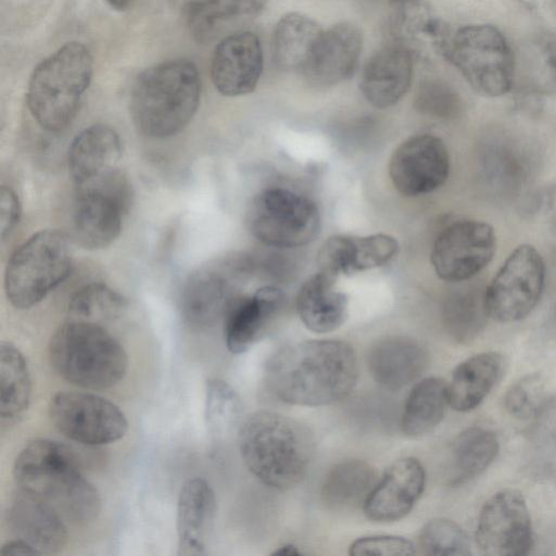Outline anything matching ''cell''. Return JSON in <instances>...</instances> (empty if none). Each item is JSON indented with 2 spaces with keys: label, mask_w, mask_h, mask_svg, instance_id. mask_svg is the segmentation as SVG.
<instances>
[{
  "label": "cell",
  "mask_w": 556,
  "mask_h": 556,
  "mask_svg": "<svg viewBox=\"0 0 556 556\" xmlns=\"http://www.w3.org/2000/svg\"><path fill=\"white\" fill-rule=\"evenodd\" d=\"M480 551L489 556H525L533 546L527 502L517 490L504 489L483 504L476 529Z\"/></svg>",
  "instance_id": "obj_14"
},
{
  "label": "cell",
  "mask_w": 556,
  "mask_h": 556,
  "mask_svg": "<svg viewBox=\"0 0 556 556\" xmlns=\"http://www.w3.org/2000/svg\"><path fill=\"white\" fill-rule=\"evenodd\" d=\"M130 199V186L122 172L75 186L72 224L77 242L90 250L110 245L122 230Z\"/></svg>",
  "instance_id": "obj_10"
},
{
  "label": "cell",
  "mask_w": 556,
  "mask_h": 556,
  "mask_svg": "<svg viewBox=\"0 0 556 556\" xmlns=\"http://www.w3.org/2000/svg\"><path fill=\"white\" fill-rule=\"evenodd\" d=\"M336 281L337 278L318 270L299 290L298 314L304 326L315 333L334 331L348 317L349 298L337 289Z\"/></svg>",
  "instance_id": "obj_28"
},
{
  "label": "cell",
  "mask_w": 556,
  "mask_h": 556,
  "mask_svg": "<svg viewBox=\"0 0 556 556\" xmlns=\"http://www.w3.org/2000/svg\"><path fill=\"white\" fill-rule=\"evenodd\" d=\"M448 404L447 383L439 377H427L410 390L402 415V430L410 438L433 431L444 418Z\"/></svg>",
  "instance_id": "obj_34"
},
{
  "label": "cell",
  "mask_w": 556,
  "mask_h": 556,
  "mask_svg": "<svg viewBox=\"0 0 556 556\" xmlns=\"http://www.w3.org/2000/svg\"><path fill=\"white\" fill-rule=\"evenodd\" d=\"M266 2L267 0H200L181 15L193 37L203 41L219 22L257 14Z\"/></svg>",
  "instance_id": "obj_38"
},
{
  "label": "cell",
  "mask_w": 556,
  "mask_h": 556,
  "mask_svg": "<svg viewBox=\"0 0 556 556\" xmlns=\"http://www.w3.org/2000/svg\"><path fill=\"white\" fill-rule=\"evenodd\" d=\"M323 30L304 14L292 12L283 15L273 33L271 51L276 65L285 71L303 73Z\"/></svg>",
  "instance_id": "obj_31"
},
{
  "label": "cell",
  "mask_w": 556,
  "mask_h": 556,
  "mask_svg": "<svg viewBox=\"0 0 556 556\" xmlns=\"http://www.w3.org/2000/svg\"><path fill=\"white\" fill-rule=\"evenodd\" d=\"M237 296L222 269L203 267L192 273L180 293V312L192 328L208 329L224 319Z\"/></svg>",
  "instance_id": "obj_22"
},
{
  "label": "cell",
  "mask_w": 556,
  "mask_h": 556,
  "mask_svg": "<svg viewBox=\"0 0 556 556\" xmlns=\"http://www.w3.org/2000/svg\"><path fill=\"white\" fill-rule=\"evenodd\" d=\"M350 555L410 556L416 554L414 543L395 535H370L355 540L349 551Z\"/></svg>",
  "instance_id": "obj_44"
},
{
  "label": "cell",
  "mask_w": 556,
  "mask_h": 556,
  "mask_svg": "<svg viewBox=\"0 0 556 556\" xmlns=\"http://www.w3.org/2000/svg\"><path fill=\"white\" fill-rule=\"evenodd\" d=\"M496 250L493 227L478 219H462L445 227L437 237L431 264L439 278L465 282L492 261Z\"/></svg>",
  "instance_id": "obj_13"
},
{
  "label": "cell",
  "mask_w": 556,
  "mask_h": 556,
  "mask_svg": "<svg viewBox=\"0 0 556 556\" xmlns=\"http://www.w3.org/2000/svg\"><path fill=\"white\" fill-rule=\"evenodd\" d=\"M242 414L240 396L227 381L219 378L206 381L204 417L213 439L223 440L239 430Z\"/></svg>",
  "instance_id": "obj_37"
},
{
  "label": "cell",
  "mask_w": 556,
  "mask_h": 556,
  "mask_svg": "<svg viewBox=\"0 0 556 556\" xmlns=\"http://www.w3.org/2000/svg\"><path fill=\"white\" fill-rule=\"evenodd\" d=\"M54 371L67 382L88 390H104L126 375L123 345L100 324L71 318L52 334L48 348Z\"/></svg>",
  "instance_id": "obj_5"
},
{
  "label": "cell",
  "mask_w": 556,
  "mask_h": 556,
  "mask_svg": "<svg viewBox=\"0 0 556 556\" xmlns=\"http://www.w3.org/2000/svg\"><path fill=\"white\" fill-rule=\"evenodd\" d=\"M426 473L414 457L394 462L377 481L363 510L369 520L393 522L410 513L422 495Z\"/></svg>",
  "instance_id": "obj_17"
},
{
  "label": "cell",
  "mask_w": 556,
  "mask_h": 556,
  "mask_svg": "<svg viewBox=\"0 0 556 556\" xmlns=\"http://www.w3.org/2000/svg\"><path fill=\"white\" fill-rule=\"evenodd\" d=\"M126 300L102 282H90L77 289L68 301L73 319L100 324L119 317L126 308Z\"/></svg>",
  "instance_id": "obj_39"
},
{
  "label": "cell",
  "mask_w": 556,
  "mask_h": 556,
  "mask_svg": "<svg viewBox=\"0 0 556 556\" xmlns=\"http://www.w3.org/2000/svg\"><path fill=\"white\" fill-rule=\"evenodd\" d=\"M427 353L415 340L393 336L377 341L368 351L367 366L374 380L390 391L415 381L427 365Z\"/></svg>",
  "instance_id": "obj_27"
},
{
  "label": "cell",
  "mask_w": 556,
  "mask_h": 556,
  "mask_svg": "<svg viewBox=\"0 0 556 556\" xmlns=\"http://www.w3.org/2000/svg\"><path fill=\"white\" fill-rule=\"evenodd\" d=\"M414 105L425 115L440 119H452L462 110V99L445 81L437 78L425 79L416 90Z\"/></svg>",
  "instance_id": "obj_41"
},
{
  "label": "cell",
  "mask_w": 556,
  "mask_h": 556,
  "mask_svg": "<svg viewBox=\"0 0 556 556\" xmlns=\"http://www.w3.org/2000/svg\"><path fill=\"white\" fill-rule=\"evenodd\" d=\"M201 79L195 64L173 59L141 72L131 88L130 114L138 130L155 139L181 131L195 114Z\"/></svg>",
  "instance_id": "obj_4"
},
{
  "label": "cell",
  "mask_w": 556,
  "mask_h": 556,
  "mask_svg": "<svg viewBox=\"0 0 556 556\" xmlns=\"http://www.w3.org/2000/svg\"><path fill=\"white\" fill-rule=\"evenodd\" d=\"M533 15L547 22H556V0H519Z\"/></svg>",
  "instance_id": "obj_46"
},
{
  "label": "cell",
  "mask_w": 556,
  "mask_h": 556,
  "mask_svg": "<svg viewBox=\"0 0 556 556\" xmlns=\"http://www.w3.org/2000/svg\"><path fill=\"white\" fill-rule=\"evenodd\" d=\"M362 1H378V2H389L390 4H394V3L403 1V0H362Z\"/></svg>",
  "instance_id": "obj_51"
},
{
  "label": "cell",
  "mask_w": 556,
  "mask_h": 556,
  "mask_svg": "<svg viewBox=\"0 0 556 556\" xmlns=\"http://www.w3.org/2000/svg\"><path fill=\"white\" fill-rule=\"evenodd\" d=\"M49 417L66 438L85 445H105L121 440L128 430L123 410L113 402L90 392L54 394Z\"/></svg>",
  "instance_id": "obj_12"
},
{
  "label": "cell",
  "mask_w": 556,
  "mask_h": 556,
  "mask_svg": "<svg viewBox=\"0 0 556 556\" xmlns=\"http://www.w3.org/2000/svg\"><path fill=\"white\" fill-rule=\"evenodd\" d=\"M413 56L404 47L390 43L367 61L359 88L371 105L387 109L404 97L412 84Z\"/></svg>",
  "instance_id": "obj_23"
},
{
  "label": "cell",
  "mask_w": 556,
  "mask_h": 556,
  "mask_svg": "<svg viewBox=\"0 0 556 556\" xmlns=\"http://www.w3.org/2000/svg\"><path fill=\"white\" fill-rule=\"evenodd\" d=\"M273 554H275V555H286V556H299V555L302 554V552L295 545H293V544H286L283 546H280Z\"/></svg>",
  "instance_id": "obj_49"
},
{
  "label": "cell",
  "mask_w": 556,
  "mask_h": 556,
  "mask_svg": "<svg viewBox=\"0 0 556 556\" xmlns=\"http://www.w3.org/2000/svg\"><path fill=\"white\" fill-rule=\"evenodd\" d=\"M0 554L2 556L7 555H34L39 554V552L28 542L16 538L15 540L5 542L1 549Z\"/></svg>",
  "instance_id": "obj_47"
},
{
  "label": "cell",
  "mask_w": 556,
  "mask_h": 556,
  "mask_svg": "<svg viewBox=\"0 0 556 556\" xmlns=\"http://www.w3.org/2000/svg\"><path fill=\"white\" fill-rule=\"evenodd\" d=\"M285 303L283 292L271 286L262 287L250 296H237L224 318L227 349L241 354L260 341Z\"/></svg>",
  "instance_id": "obj_20"
},
{
  "label": "cell",
  "mask_w": 556,
  "mask_h": 556,
  "mask_svg": "<svg viewBox=\"0 0 556 556\" xmlns=\"http://www.w3.org/2000/svg\"><path fill=\"white\" fill-rule=\"evenodd\" d=\"M173 7L182 14L187 9L197 3L200 0H170Z\"/></svg>",
  "instance_id": "obj_50"
},
{
  "label": "cell",
  "mask_w": 556,
  "mask_h": 556,
  "mask_svg": "<svg viewBox=\"0 0 556 556\" xmlns=\"http://www.w3.org/2000/svg\"><path fill=\"white\" fill-rule=\"evenodd\" d=\"M376 483V470L368 463L348 459L333 466L325 477L321 501L333 510L355 509L364 506Z\"/></svg>",
  "instance_id": "obj_32"
},
{
  "label": "cell",
  "mask_w": 556,
  "mask_h": 556,
  "mask_svg": "<svg viewBox=\"0 0 556 556\" xmlns=\"http://www.w3.org/2000/svg\"><path fill=\"white\" fill-rule=\"evenodd\" d=\"M93 73L89 49L66 42L33 71L26 93L28 110L48 131H61L75 118Z\"/></svg>",
  "instance_id": "obj_6"
},
{
  "label": "cell",
  "mask_w": 556,
  "mask_h": 556,
  "mask_svg": "<svg viewBox=\"0 0 556 556\" xmlns=\"http://www.w3.org/2000/svg\"><path fill=\"white\" fill-rule=\"evenodd\" d=\"M262 71V45L251 31L225 37L213 51L211 78L216 90L224 96L238 97L252 92Z\"/></svg>",
  "instance_id": "obj_16"
},
{
  "label": "cell",
  "mask_w": 556,
  "mask_h": 556,
  "mask_svg": "<svg viewBox=\"0 0 556 556\" xmlns=\"http://www.w3.org/2000/svg\"><path fill=\"white\" fill-rule=\"evenodd\" d=\"M418 546L426 555H471V544L466 532L456 522L446 518L429 520L420 530Z\"/></svg>",
  "instance_id": "obj_40"
},
{
  "label": "cell",
  "mask_w": 556,
  "mask_h": 556,
  "mask_svg": "<svg viewBox=\"0 0 556 556\" xmlns=\"http://www.w3.org/2000/svg\"><path fill=\"white\" fill-rule=\"evenodd\" d=\"M546 401L543 380L536 374L520 378L504 395L506 410L510 416L522 420L533 419Z\"/></svg>",
  "instance_id": "obj_43"
},
{
  "label": "cell",
  "mask_w": 556,
  "mask_h": 556,
  "mask_svg": "<svg viewBox=\"0 0 556 556\" xmlns=\"http://www.w3.org/2000/svg\"><path fill=\"white\" fill-rule=\"evenodd\" d=\"M216 515V497L202 478L187 480L177 502L178 555L206 554L208 538Z\"/></svg>",
  "instance_id": "obj_25"
},
{
  "label": "cell",
  "mask_w": 556,
  "mask_h": 556,
  "mask_svg": "<svg viewBox=\"0 0 556 556\" xmlns=\"http://www.w3.org/2000/svg\"><path fill=\"white\" fill-rule=\"evenodd\" d=\"M397 251L396 239L384 233L365 237L332 236L318 252V270L338 279L340 276H351L383 266Z\"/></svg>",
  "instance_id": "obj_18"
},
{
  "label": "cell",
  "mask_w": 556,
  "mask_h": 556,
  "mask_svg": "<svg viewBox=\"0 0 556 556\" xmlns=\"http://www.w3.org/2000/svg\"><path fill=\"white\" fill-rule=\"evenodd\" d=\"M31 378L23 353L11 342L0 346V418L2 427L12 426L27 409Z\"/></svg>",
  "instance_id": "obj_35"
},
{
  "label": "cell",
  "mask_w": 556,
  "mask_h": 556,
  "mask_svg": "<svg viewBox=\"0 0 556 556\" xmlns=\"http://www.w3.org/2000/svg\"><path fill=\"white\" fill-rule=\"evenodd\" d=\"M363 47L359 28L339 23L323 34L303 71L315 86L330 87L348 79L356 68Z\"/></svg>",
  "instance_id": "obj_19"
},
{
  "label": "cell",
  "mask_w": 556,
  "mask_h": 556,
  "mask_svg": "<svg viewBox=\"0 0 556 556\" xmlns=\"http://www.w3.org/2000/svg\"><path fill=\"white\" fill-rule=\"evenodd\" d=\"M490 318L485 288L477 285L455 290L443 306V321L448 334L460 343L475 340Z\"/></svg>",
  "instance_id": "obj_36"
},
{
  "label": "cell",
  "mask_w": 556,
  "mask_h": 556,
  "mask_svg": "<svg viewBox=\"0 0 556 556\" xmlns=\"http://www.w3.org/2000/svg\"><path fill=\"white\" fill-rule=\"evenodd\" d=\"M13 478L20 490L43 500L64 519L86 522L100 511L97 489L83 475L76 455L58 441L28 442L14 460Z\"/></svg>",
  "instance_id": "obj_2"
},
{
  "label": "cell",
  "mask_w": 556,
  "mask_h": 556,
  "mask_svg": "<svg viewBox=\"0 0 556 556\" xmlns=\"http://www.w3.org/2000/svg\"><path fill=\"white\" fill-rule=\"evenodd\" d=\"M10 529L16 538L31 544L39 554H56L67 541V528L61 514L43 500L17 491L8 508Z\"/></svg>",
  "instance_id": "obj_21"
},
{
  "label": "cell",
  "mask_w": 556,
  "mask_h": 556,
  "mask_svg": "<svg viewBox=\"0 0 556 556\" xmlns=\"http://www.w3.org/2000/svg\"><path fill=\"white\" fill-rule=\"evenodd\" d=\"M450 174V154L443 140L431 134L412 136L393 152L389 175L395 189L418 197L439 189Z\"/></svg>",
  "instance_id": "obj_15"
},
{
  "label": "cell",
  "mask_w": 556,
  "mask_h": 556,
  "mask_svg": "<svg viewBox=\"0 0 556 556\" xmlns=\"http://www.w3.org/2000/svg\"><path fill=\"white\" fill-rule=\"evenodd\" d=\"M389 34L392 43L414 55H444L451 33L442 20L420 0H403L392 4Z\"/></svg>",
  "instance_id": "obj_26"
},
{
  "label": "cell",
  "mask_w": 556,
  "mask_h": 556,
  "mask_svg": "<svg viewBox=\"0 0 556 556\" xmlns=\"http://www.w3.org/2000/svg\"><path fill=\"white\" fill-rule=\"evenodd\" d=\"M529 443L543 470L556 472V399L547 400L533 418Z\"/></svg>",
  "instance_id": "obj_42"
},
{
  "label": "cell",
  "mask_w": 556,
  "mask_h": 556,
  "mask_svg": "<svg viewBox=\"0 0 556 556\" xmlns=\"http://www.w3.org/2000/svg\"><path fill=\"white\" fill-rule=\"evenodd\" d=\"M72 250L58 230H40L11 253L4 270V292L16 308L40 303L70 274Z\"/></svg>",
  "instance_id": "obj_7"
},
{
  "label": "cell",
  "mask_w": 556,
  "mask_h": 556,
  "mask_svg": "<svg viewBox=\"0 0 556 556\" xmlns=\"http://www.w3.org/2000/svg\"><path fill=\"white\" fill-rule=\"evenodd\" d=\"M479 94L497 98L515 80V51L491 24H469L451 34L443 55Z\"/></svg>",
  "instance_id": "obj_8"
},
{
  "label": "cell",
  "mask_w": 556,
  "mask_h": 556,
  "mask_svg": "<svg viewBox=\"0 0 556 556\" xmlns=\"http://www.w3.org/2000/svg\"><path fill=\"white\" fill-rule=\"evenodd\" d=\"M500 451L496 434L483 427H470L453 441L450 456V483L465 484L479 477Z\"/></svg>",
  "instance_id": "obj_33"
},
{
  "label": "cell",
  "mask_w": 556,
  "mask_h": 556,
  "mask_svg": "<svg viewBox=\"0 0 556 556\" xmlns=\"http://www.w3.org/2000/svg\"><path fill=\"white\" fill-rule=\"evenodd\" d=\"M545 277V263L540 252L527 243L517 247L485 287L490 318L500 323L526 318L542 296Z\"/></svg>",
  "instance_id": "obj_11"
},
{
  "label": "cell",
  "mask_w": 556,
  "mask_h": 556,
  "mask_svg": "<svg viewBox=\"0 0 556 556\" xmlns=\"http://www.w3.org/2000/svg\"><path fill=\"white\" fill-rule=\"evenodd\" d=\"M0 207L1 239L4 241L14 230L21 217V204L18 198L10 187H1Z\"/></svg>",
  "instance_id": "obj_45"
},
{
  "label": "cell",
  "mask_w": 556,
  "mask_h": 556,
  "mask_svg": "<svg viewBox=\"0 0 556 556\" xmlns=\"http://www.w3.org/2000/svg\"><path fill=\"white\" fill-rule=\"evenodd\" d=\"M238 443L250 472L278 490L302 481L314 452L312 435L303 425L269 410L254 412L242 420Z\"/></svg>",
  "instance_id": "obj_3"
},
{
  "label": "cell",
  "mask_w": 556,
  "mask_h": 556,
  "mask_svg": "<svg viewBox=\"0 0 556 556\" xmlns=\"http://www.w3.org/2000/svg\"><path fill=\"white\" fill-rule=\"evenodd\" d=\"M249 231L276 248H298L314 241L321 227L320 213L309 198L283 188L258 192L245 213Z\"/></svg>",
  "instance_id": "obj_9"
},
{
  "label": "cell",
  "mask_w": 556,
  "mask_h": 556,
  "mask_svg": "<svg viewBox=\"0 0 556 556\" xmlns=\"http://www.w3.org/2000/svg\"><path fill=\"white\" fill-rule=\"evenodd\" d=\"M122 152L121 138L110 126L97 124L81 130L68 150V169L74 186L121 172Z\"/></svg>",
  "instance_id": "obj_24"
},
{
  "label": "cell",
  "mask_w": 556,
  "mask_h": 556,
  "mask_svg": "<svg viewBox=\"0 0 556 556\" xmlns=\"http://www.w3.org/2000/svg\"><path fill=\"white\" fill-rule=\"evenodd\" d=\"M515 85L531 96L556 94V39L553 36H534L515 52Z\"/></svg>",
  "instance_id": "obj_30"
},
{
  "label": "cell",
  "mask_w": 556,
  "mask_h": 556,
  "mask_svg": "<svg viewBox=\"0 0 556 556\" xmlns=\"http://www.w3.org/2000/svg\"><path fill=\"white\" fill-rule=\"evenodd\" d=\"M505 369L503 355L482 352L459 363L447 383L448 404L457 412L479 406L500 381Z\"/></svg>",
  "instance_id": "obj_29"
},
{
  "label": "cell",
  "mask_w": 556,
  "mask_h": 556,
  "mask_svg": "<svg viewBox=\"0 0 556 556\" xmlns=\"http://www.w3.org/2000/svg\"><path fill=\"white\" fill-rule=\"evenodd\" d=\"M106 3L114 10L123 12L130 9L136 0H105Z\"/></svg>",
  "instance_id": "obj_48"
},
{
  "label": "cell",
  "mask_w": 556,
  "mask_h": 556,
  "mask_svg": "<svg viewBox=\"0 0 556 556\" xmlns=\"http://www.w3.org/2000/svg\"><path fill=\"white\" fill-rule=\"evenodd\" d=\"M358 363L342 340H308L274 353L265 366V381L280 401L324 406L344 400L355 388Z\"/></svg>",
  "instance_id": "obj_1"
}]
</instances>
